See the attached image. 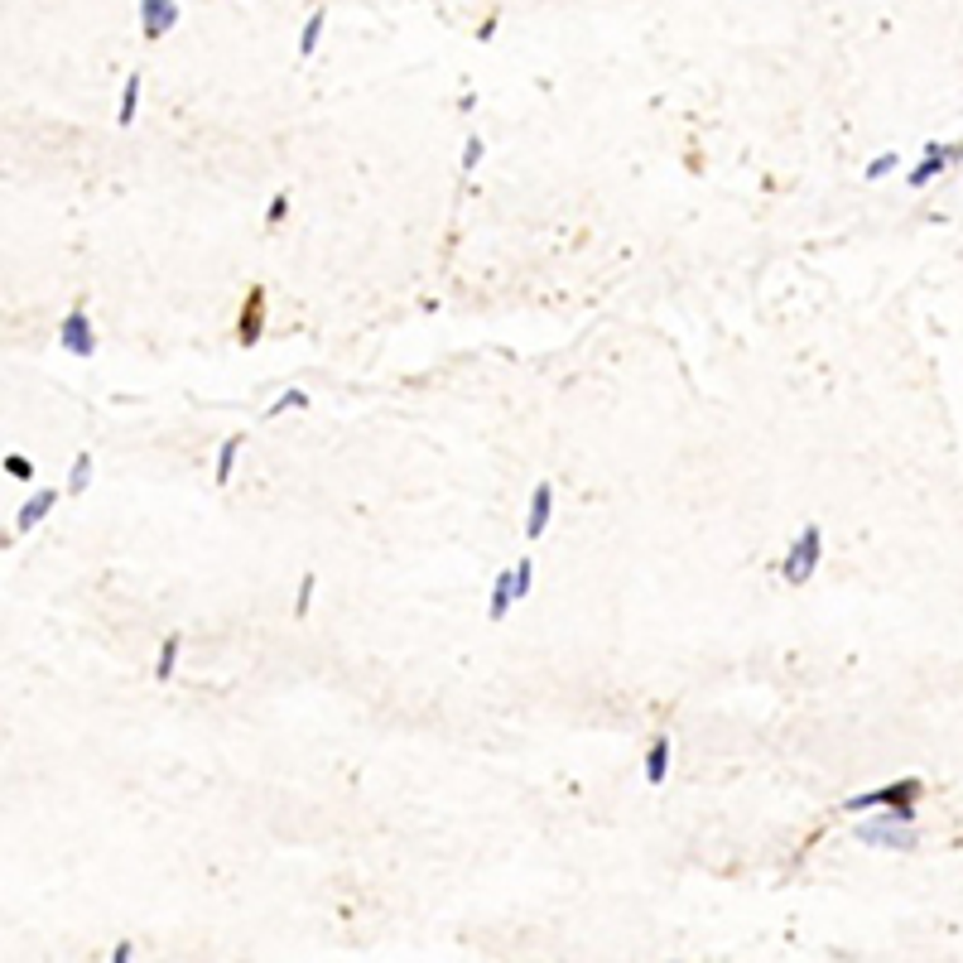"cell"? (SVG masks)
<instances>
[{
	"mask_svg": "<svg viewBox=\"0 0 963 963\" xmlns=\"http://www.w3.org/2000/svg\"><path fill=\"white\" fill-rule=\"evenodd\" d=\"M819 559H824V530L810 520V526H804V530L790 540L786 559H780V578H786L790 588H804V584L819 574Z\"/></svg>",
	"mask_w": 963,
	"mask_h": 963,
	"instance_id": "2",
	"label": "cell"
},
{
	"mask_svg": "<svg viewBox=\"0 0 963 963\" xmlns=\"http://www.w3.org/2000/svg\"><path fill=\"white\" fill-rule=\"evenodd\" d=\"M178 650H184V636H164L159 641V656H154V680L159 684H169L174 680V670H178Z\"/></svg>",
	"mask_w": 963,
	"mask_h": 963,
	"instance_id": "11",
	"label": "cell"
},
{
	"mask_svg": "<svg viewBox=\"0 0 963 963\" xmlns=\"http://www.w3.org/2000/svg\"><path fill=\"white\" fill-rule=\"evenodd\" d=\"M92 472H97V462H92V453H78L73 458V468H68V492L73 496H82L92 486Z\"/></svg>",
	"mask_w": 963,
	"mask_h": 963,
	"instance_id": "14",
	"label": "cell"
},
{
	"mask_svg": "<svg viewBox=\"0 0 963 963\" xmlns=\"http://www.w3.org/2000/svg\"><path fill=\"white\" fill-rule=\"evenodd\" d=\"M670 761H674V742L670 737H656L646 752V786H665V780H670Z\"/></svg>",
	"mask_w": 963,
	"mask_h": 963,
	"instance_id": "8",
	"label": "cell"
},
{
	"mask_svg": "<svg viewBox=\"0 0 963 963\" xmlns=\"http://www.w3.org/2000/svg\"><path fill=\"white\" fill-rule=\"evenodd\" d=\"M284 410H308V396H304V390H284V396H280L265 414H284Z\"/></svg>",
	"mask_w": 963,
	"mask_h": 963,
	"instance_id": "22",
	"label": "cell"
},
{
	"mask_svg": "<svg viewBox=\"0 0 963 963\" xmlns=\"http://www.w3.org/2000/svg\"><path fill=\"white\" fill-rule=\"evenodd\" d=\"M925 795V780L920 776H906V780H891L882 790H862V795H848L843 810L848 814H872V810H901V804H915Z\"/></svg>",
	"mask_w": 963,
	"mask_h": 963,
	"instance_id": "3",
	"label": "cell"
},
{
	"mask_svg": "<svg viewBox=\"0 0 963 963\" xmlns=\"http://www.w3.org/2000/svg\"><path fill=\"white\" fill-rule=\"evenodd\" d=\"M284 217H290V198L275 193V198H270V208H265V222H270V227H280Z\"/></svg>",
	"mask_w": 963,
	"mask_h": 963,
	"instance_id": "23",
	"label": "cell"
},
{
	"mask_svg": "<svg viewBox=\"0 0 963 963\" xmlns=\"http://www.w3.org/2000/svg\"><path fill=\"white\" fill-rule=\"evenodd\" d=\"M135 106H140V73H130L126 87H121V111H116V126H121V130L135 121Z\"/></svg>",
	"mask_w": 963,
	"mask_h": 963,
	"instance_id": "15",
	"label": "cell"
},
{
	"mask_svg": "<svg viewBox=\"0 0 963 963\" xmlns=\"http://www.w3.org/2000/svg\"><path fill=\"white\" fill-rule=\"evenodd\" d=\"M241 444H246L241 434L222 438V448H217V462H212V482H217V486H227V482H232V472H236V458H241Z\"/></svg>",
	"mask_w": 963,
	"mask_h": 963,
	"instance_id": "10",
	"label": "cell"
},
{
	"mask_svg": "<svg viewBox=\"0 0 963 963\" xmlns=\"http://www.w3.org/2000/svg\"><path fill=\"white\" fill-rule=\"evenodd\" d=\"M236 338H241V347H251V342H260V308L251 314V304H246V314H241V332H236Z\"/></svg>",
	"mask_w": 963,
	"mask_h": 963,
	"instance_id": "18",
	"label": "cell"
},
{
	"mask_svg": "<svg viewBox=\"0 0 963 963\" xmlns=\"http://www.w3.org/2000/svg\"><path fill=\"white\" fill-rule=\"evenodd\" d=\"M58 352L78 356V362H92V356H97V328H92V318H87L82 304H73L63 314V323H58Z\"/></svg>",
	"mask_w": 963,
	"mask_h": 963,
	"instance_id": "4",
	"label": "cell"
},
{
	"mask_svg": "<svg viewBox=\"0 0 963 963\" xmlns=\"http://www.w3.org/2000/svg\"><path fill=\"white\" fill-rule=\"evenodd\" d=\"M891 169H896V154H877V159L862 169V178H867V184H882V178H886Z\"/></svg>",
	"mask_w": 963,
	"mask_h": 963,
	"instance_id": "20",
	"label": "cell"
},
{
	"mask_svg": "<svg viewBox=\"0 0 963 963\" xmlns=\"http://www.w3.org/2000/svg\"><path fill=\"white\" fill-rule=\"evenodd\" d=\"M53 506H58V486H39L34 496H25V502H20V510H15V530H20V535H25V530H34V526H39V520L53 510Z\"/></svg>",
	"mask_w": 963,
	"mask_h": 963,
	"instance_id": "7",
	"label": "cell"
},
{
	"mask_svg": "<svg viewBox=\"0 0 963 963\" xmlns=\"http://www.w3.org/2000/svg\"><path fill=\"white\" fill-rule=\"evenodd\" d=\"M510 584H516V602H526L530 588H535V559H520V564L510 568Z\"/></svg>",
	"mask_w": 963,
	"mask_h": 963,
	"instance_id": "16",
	"label": "cell"
},
{
	"mask_svg": "<svg viewBox=\"0 0 963 963\" xmlns=\"http://www.w3.org/2000/svg\"><path fill=\"white\" fill-rule=\"evenodd\" d=\"M111 963H130V939H121V944L111 949Z\"/></svg>",
	"mask_w": 963,
	"mask_h": 963,
	"instance_id": "24",
	"label": "cell"
},
{
	"mask_svg": "<svg viewBox=\"0 0 963 963\" xmlns=\"http://www.w3.org/2000/svg\"><path fill=\"white\" fill-rule=\"evenodd\" d=\"M550 520H554V486L550 482H535V492H530V502H526V535H530V540H540V535L550 530Z\"/></svg>",
	"mask_w": 963,
	"mask_h": 963,
	"instance_id": "6",
	"label": "cell"
},
{
	"mask_svg": "<svg viewBox=\"0 0 963 963\" xmlns=\"http://www.w3.org/2000/svg\"><path fill=\"white\" fill-rule=\"evenodd\" d=\"M516 608V584H510V568H502V574L492 578V598H486V616L492 622H506V612Z\"/></svg>",
	"mask_w": 963,
	"mask_h": 963,
	"instance_id": "9",
	"label": "cell"
},
{
	"mask_svg": "<svg viewBox=\"0 0 963 963\" xmlns=\"http://www.w3.org/2000/svg\"><path fill=\"white\" fill-rule=\"evenodd\" d=\"M323 25H328V10H314V15L304 20V34H299V58H314L318 39H323Z\"/></svg>",
	"mask_w": 963,
	"mask_h": 963,
	"instance_id": "13",
	"label": "cell"
},
{
	"mask_svg": "<svg viewBox=\"0 0 963 963\" xmlns=\"http://www.w3.org/2000/svg\"><path fill=\"white\" fill-rule=\"evenodd\" d=\"M135 10H140L145 39H164V34L178 25V0H135Z\"/></svg>",
	"mask_w": 963,
	"mask_h": 963,
	"instance_id": "5",
	"label": "cell"
},
{
	"mask_svg": "<svg viewBox=\"0 0 963 963\" xmlns=\"http://www.w3.org/2000/svg\"><path fill=\"white\" fill-rule=\"evenodd\" d=\"M853 838L867 843V848H886V853H910L920 834H915V804H901V810H872L853 828Z\"/></svg>",
	"mask_w": 963,
	"mask_h": 963,
	"instance_id": "1",
	"label": "cell"
},
{
	"mask_svg": "<svg viewBox=\"0 0 963 963\" xmlns=\"http://www.w3.org/2000/svg\"><path fill=\"white\" fill-rule=\"evenodd\" d=\"M5 477H20V482H34V462L25 453H5Z\"/></svg>",
	"mask_w": 963,
	"mask_h": 963,
	"instance_id": "19",
	"label": "cell"
},
{
	"mask_svg": "<svg viewBox=\"0 0 963 963\" xmlns=\"http://www.w3.org/2000/svg\"><path fill=\"white\" fill-rule=\"evenodd\" d=\"M458 164H462V174L477 169V164H482V135H468V140H462V159H458Z\"/></svg>",
	"mask_w": 963,
	"mask_h": 963,
	"instance_id": "21",
	"label": "cell"
},
{
	"mask_svg": "<svg viewBox=\"0 0 963 963\" xmlns=\"http://www.w3.org/2000/svg\"><path fill=\"white\" fill-rule=\"evenodd\" d=\"M944 169H949V159H944V154H925V159L910 169V188H930V184H934V178L944 174Z\"/></svg>",
	"mask_w": 963,
	"mask_h": 963,
	"instance_id": "12",
	"label": "cell"
},
{
	"mask_svg": "<svg viewBox=\"0 0 963 963\" xmlns=\"http://www.w3.org/2000/svg\"><path fill=\"white\" fill-rule=\"evenodd\" d=\"M314 588H318V574H304L299 592H294V616H308V608H314Z\"/></svg>",
	"mask_w": 963,
	"mask_h": 963,
	"instance_id": "17",
	"label": "cell"
}]
</instances>
